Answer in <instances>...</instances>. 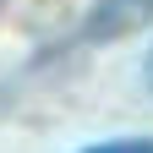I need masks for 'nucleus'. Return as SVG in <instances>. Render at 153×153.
I'll return each instance as SVG.
<instances>
[{
    "label": "nucleus",
    "instance_id": "3",
    "mask_svg": "<svg viewBox=\"0 0 153 153\" xmlns=\"http://www.w3.org/2000/svg\"><path fill=\"white\" fill-rule=\"evenodd\" d=\"M142 82H148V93H153V49H148V60H142Z\"/></svg>",
    "mask_w": 153,
    "mask_h": 153
},
{
    "label": "nucleus",
    "instance_id": "2",
    "mask_svg": "<svg viewBox=\"0 0 153 153\" xmlns=\"http://www.w3.org/2000/svg\"><path fill=\"white\" fill-rule=\"evenodd\" d=\"M82 153H153V137H126V142H93Z\"/></svg>",
    "mask_w": 153,
    "mask_h": 153
},
{
    "label": "nucleus",
    "instance_id": "1",
    "mask_svg": "<svg viewBox=\"0 0 153 153\" xmlns=\"http://www.w3.org/2000/svg\"><path fill=\"white\" fill-rule=\"evenodd\" d=\"M148 22H153V0H93L82 33L93 44H109V38H126V33H137Z\"/></svg>",
    "mask_w": 153,
    "mask_h": 153
}]
</instances>
